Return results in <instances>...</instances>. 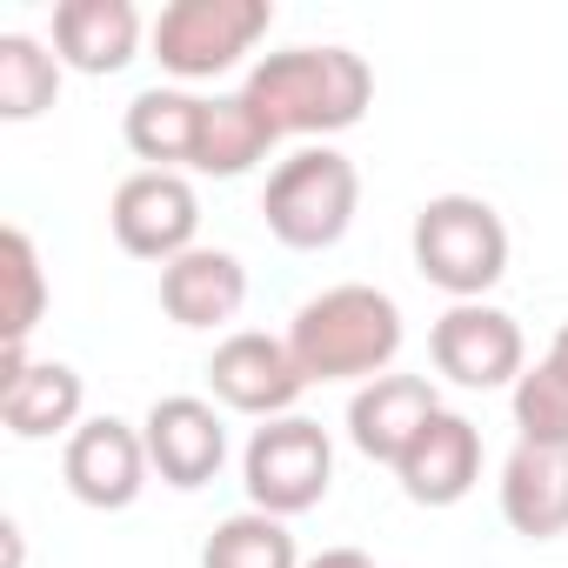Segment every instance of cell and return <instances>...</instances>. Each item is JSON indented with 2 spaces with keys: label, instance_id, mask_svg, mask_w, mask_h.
<instances>
[{
  "label": "cell",
  "instance_id": "obj_25",
  "mask_svg": "<svg viewBox=\"0 0 568 568\" xmlns=\"http://www.w3.org/2000/svg\"><path fill=\"white\" fill-rule=\"evenodd\" d=\"M548 362H555V368H568V322L555 328V348H548Z\"/></svg>",
  "mask_w": 568,
  "mask_h": 568
},
{
  "label": "cell",
  "instance_id": "obj_4",
  "mask_svg": "<svg viewBox=\"0 0 568 568\" xmlns=\"http://www.w3.org/2000/svg\"><path fill=\"white\" fill-rule=\"evenodd\" d=\"M355 207H362V174L342 148H295L267 174V194H261V214H267V234L295 254H315V247H335L348 227H355Z\"/></svg>",
  "mask_w": 568,
  "mask_h": 568
},
{
  "label": "cell",
  "instance_id": "obj_23",
  "mask_svg": "<svg viewBox=\"0 0 568 568\" xmlns=\"http://www.w3.org/2000/svg\"><path fill=\"white\" fill-rule=\"evenodd\" d=\"M515 428H521V442L568 448V368H555L548 355L535 368H521V382H515Z\"/></svg>",
  "mask_w": 568,
  "mask_h": 568
},
{
  "label": "cell",
  "instance_id": "obj_2",
  "mask_svg": "<svg viewBox=\"0 0 568 568\" xmlns=\"http://www.w3.org/2000/svg\"><path fill=\"white\" fill-rule=\"evenodd\" d=\"M288 348L308 382H375L402 355V308L368 281H342L295 308Z\"/></svg>",
  "mask_w": 568,
  "mask_h": 568
},
{
  "label": "cell",
  "instance_id": "obj_15",
  "mask_svg": "<svg viewBox=\"0 0 568 568\" xmlns=\"http://www.w3.org/2000/svg\"><path fill=\"white\" fill-rule=\"evenodd\" d=\"M247 302V267L227 247H187L161 267V308L181 328H227Z\"/></svg>",
  "mask_w": 568,
  "mask_h": 568
},
{
  "label": "cell",
  "instance_id": "obj_17",
  "mask_svg": "<svg viewBox=\"0 0 568 568\" xmlns=\"http://www.w3.org/2000/svg\"><path fill=\"white\" fill-rule=\"evenodd\" d=\"M141 48L134 0H61L54 8V54L74 74H121Z\"/></svg>",
  "mask_w": 568,
  "mask_h": 568
},
{
  "label": "cell",
  "instance_id": "obj_21",
  "mask_svg": "<svg viewBox=\"0 0 568 568\" xmlns=\"http://www.w3.org/2000/svg\"><path fill=\"white\" fill-rule=\"evenodd\" d=\"M201 568H302V548H295V535H288V521H281V515L241 508V515H227L207 535Z\"/></svg>",
  "mask_w": 568,
  "mask_h": 568
},
{
  "label": "cell",
  "instance_id": "obj_22",
  "mask_svg": "<svg viewBox=\"0 0 568 568\" xmlns=\"http://www.w3.org/2000/svg\"><path fill=\"white\" fill-rule=\"evenodd\" d=\"M0 274H8V322H0V342L8 348H28V335L41 328L48 315V274H41V254L28 241V227H8L0 234Z\"/></svg>",
  "mask_w": 568,
  "mask_h": 568
},
{
  "label": "cell",
  "instance_id": "obj_20",
  "mask_svg": "<svg viewBox=\"0 0 568 568\" xmlns=\"http://www.w3.org/2000/svg\"><path fill=\"white\" fill-rule=\"evenodd\" d=\"M61 94V54L34 34H0V121H34Z\"/></svg>",
  "mask_w": 568,
  "mask_h": 568
},
{
  "label": "cell",
  "instance_id": "obj_7",
  "mask_svg": "<svg viewBox=\"0 0 568 568\" xmlns=\"http://www.w3.org/2000/svg\"><path fill=\"white\" fill-rule=\"evenodd\" d=\"M108 227H114V241H121L128 254L168 267V261H181L187 247H201V241H194V234H201V194H194L187 174L141 168V174H128V181L114 187Z\"/></svg>",
  "mask_w": 568,
  "mask_h": 568
},
{
  "label": "cell",
  "instance_id": "obj_18",
  "mask_svg": "<svg viewBox=\"0 0 568 568\" xmlns=\"http://www.w3.org/2000/svg\"><path fill=\"white\" fill-rule=\"evenodd\" d=\"M201 108H207V101H201V94H187V88H148V94H134V101H128L121 134H128V148H134L148 168L181 174V168H194Z\"/></svg>",
  "mask_w": 568,
  "mask_h": 568
},
{
  "label": "cell",
  "instance_id": "obj_9",
  "mask_svg": "<svg viewBox=\"0 0 568 568\" xmlns=\"http://www.w3.org/2000/svg\"><path fill=\"white\" fill-rule=\"evenodd\" d=\"M428 355L455 388H515L521 368H528V342H521L515 315L488 308V302H455L435 322Z\"/></svg>",
  "mask_w": 568,
  "mask_h": 568
},
{
  "label": "cell",
  "instance_id": "obj_8",
  "mask_svg": "<svg viewBox=\"0 0 568 568\" xmlns=\"http://www.w3.org/2000/svg\"><path fill=\"white\" fill-rule=\"evenodd\" d=\"M207 388L221 408L234 415H261V422H281V415H295L308 375L288 348V335H261V328H234L214 362H207Z\"/></svg>",
  "mask_w": 568,
  "mask_h": 568
},
{
  "label": "cell",
  "instance_id": "obj_3",
  "mask_svg": "<svg viewBox=\"0 0 568 568\" xmlns=\"http://www.w3.org/2000/svg\"><path fill=\"white\" fill-rule=\"evenodd\" d=\"M415 267L455 302H481L508 274V221L481 194H435L415 214Z\"/></svg>",
  "mask_w": 568,
  "mask_h": 568
},
{
  "label": "cell",
  "instance_id": "obj_13",
  "mask_svg": "<svg viewBox=\"0 0 568 568\" xmlns=\"http://www.w3.org/2000/svg\"><path fill=\"white\" fill-rule=\"evenodd\" d=\"M395 481H402V495L422 501V508H455V501L481 481V428H475L468 415L442 408V415L408 442V455L395 462Z\"/></svg>",
  "mask_w": 568,
  "mask_h": 568
},
{
  "label": "cell",
  "instance_id": "obj_5",
  "mask_svg": "<svg viewBox=\"0 0 568 568\" xmlns=\"http://www.w3.org/2000/svg\"><path fill=\"white\" fill-rule=\"evenodd\" d=\"M335 481V442L322 422L308 415H281V422H261L247 435V455H241V488H247V508L261 515H308Z\"/></svg>",
  "mask_w": 568,
  "mask_h": 568
},
{
  "label": "cell",
  "instance_id": "obj_16",
  "mask_svg": "<svg viewBox=\"0 0 568 568\" xmlns=\"http://www.w3.org/2000/svg\"><path fill=\"white\" fill-rule=\"evenodd\" d=\"M501 521L528 541L568 535V448L515 442V455L501 462Z\"/></svg>",
  "mask_w": 568,
  "mask_h": 568
},
{
  "label": "cell",
  "instance_id": "obj_19",
  "mask_svg": "<svg viewBox=\"0 0 568 568\" xmlns=\"http://www.w3.org/2000/svg\"><path fill=\"white\" fill-rule=\"evenodd\" d=\"M281 134L261 121V108L247 94H214L201 108V141H194V174H214V181H234L247 174L254 161H267Z\"/></svg>",
  "mask_w": 568,
  "mask_h": 568
},
{
  "label": "cell",
  "instance_id": "obj_24",
  "mask_svg": "<svg viewBox=\"0 0 568 568\" xmlns=\"http://www.w3.org/2000/svg\"><path fill=\"white\" fill-rule=\"evenodd\" d=\"M302 568H375V555H362V548H322V555H308Z\"/></svg>",
  "mask_w": 568,
  "mask_h": 568
},
{
  "label": "cell",
  "instance_id": "obj_1",
  "mask_svg": "<svg viewBox=\"0 0 568 568\" xmlns=\"http://www.w3.org/2000/svg\"><path fill=\"white\" fill-rule=\"evenodd\" d=\"M241 94L274 134H342L368 114L375 74L355 48H281L254 61Z\"/></svg>",
  "mask_w": 568,
  "mask_h": 568
},
{
  "label": "cell",
  "instance_id": "obj_12",
  "mask_svg": "<svg viewBox=\"0 0 568 568\" xmlns=\"http://www.w3.org/2000/svg\"><path fill=\"white\" fill-rule=\"evenodd\" d=\"M88 408V388L68 362H34L28 348L0 355V422L21 442H48V435H74Z\"/></svg>",
  "mask_w": 568,
  "mask_h": 568
},
{
  "label": "cell",
  "instance_id": "obj_11",
  "mask_svg": "<svg viewBox=\"0 0 568 568\" xmlns=\"http://www.w3.org/2000/svg\"><path fill=\"white\" fill-rule=\"evenodd\" d=\"M141 442L168 488H207L227 462V422L201 395H161L141 422Z\"/></svg>",
  "mask_w": 568,
  "mask_h": 568
},
{
  "label": "cell",
  "instance_id": "obj_14",
  "mask_svg": "<svg viewBox=\"0 0 568 568\" xmlns=\"http://www.w3.org/2000/svg\"><path fill=\"white\" fill-rule=\"evenodd\" d=\"M442 415V402H435V388H428V375H375V382H362L355 388V402H348V442L368 455V462H402L408 455V442L428 428Z\"/></svg>",
  "mask_w": 568,
  "mask_h": 568
},
{
  "label": "cell",
  "instance_id": "obj_10",
  "mask_svg": "<svg viewBox=\"0 0 568 568\" xmlns=\"http://www.w3.org/2000/svg\"><path fill=\"white\" fill-rule=\"evenodd\" d=\"M61 475H68V495L81 508H134L154 462H148V442L134 422L121 415H94L68 435V455H61Z\"/></svg>",
  "mask_w": 568,
  "mask_h": 568
},
{
  "label": "cell",
  "instance_id": "obj_6",
  "mask_svg": "<svg viewBox=\"0 0 568 568\" xmlns=\"http://www.w3.org/2000/svg\"><path fill=\"white\" fill-rule=\"evenodd\" d=\"M267 28H274L267 0H174V8H161V21H154V61L174 81H214Z\"/></svg>",
  "mask_w": 568,
  "mask_h": 568
}]
</instances>
